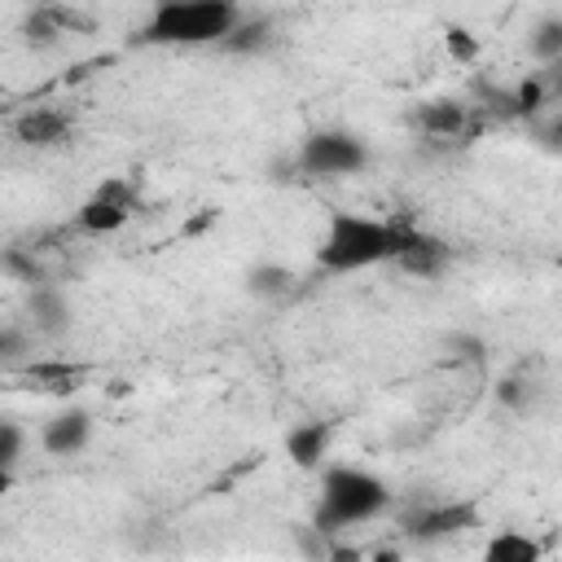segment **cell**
<instances>
[{"instance_id":"obj_2","label":"cell","mask_w":562,"mask_h":562,"mask_svg":"<svg viewBox=\"0 0 562 562\" xmlns=\"http://www.w3.org/2000/svg\"><path fill=\"white\" fill-rule=\"evenodd\" d=\"M241 26V9L233 0H158L145 40L154 44H220Z\"/></svg>"},{"instance_id":"obj_7","label":"cell","mask_w":562,"mask_h":562,"mask_svg":"<svg viewBox=\"0 0 562 562\" xmlns=\"http://www.w3.org/2000/svg\"><path fill=\"white\" fill-rule=\"evenodd\" d=\"M13 132H18V140H26V145H35V149H48V145L66 140V132H70V114L57 110V105H31L26 114H18Z\"/></svg>"},{"instance_id":"obj_4","label":"cell","mask_w":562,"mask_h":562,"mask_svg":"<svg viewBox=\"0 0 562 562\" xmlns=\"http://www.w3.org/2000/svg\"><path fill=\"white\" fill-rule=\"evenodd\" d=\"M364 162H369V149L351 132H316L299 149V167L307 176H356L364 171Z\"/></svg>"},{"instance_id":"obj_6","label":"cell","mask_w":562,"mask_h":562,"mask_svg":"<svg viewBox=\"0 0 562 562\" xmlns=\"http://www.w3.org/2000/svg\"><path fill=\"white\" fill-rule=\"evenodd\" d=\"M88 439H92V417H88L83 408H61V413L48 417L44 430H40V443H44V452H53V457H75V452H83Z\"/></svg>"},{"instance_id":"obj_1","label":"cell","mask_w":562,"mask_h":562,"mask_svg":"<svg viewBox=\"0 0 562 562\" xmlns=\"http://www.w3.org/2000/svg\"><path fill=\"white\" fill-rule=\"evenodd\" d=\"M404 241H408V228H400L395 220H378V215H360V211H334L325 224V237L316 246V263L325 272H360L373 263H395Z\"/></svg>"},{"instance_id":"obj_18","label":"cell","mask_w":562,"mask_h":562,"mask_svg":"<svg viewBox=\"0 0 562 562\" xmlns=\"http://www.w3.org/2000/svg\"><path fill=\"white\" fill-rule=\"evenodd\" d=\"M443 48H448V57L461 61V66H470V61L479 57V40H474L470 31H461V26H448V31H443Z\"/></svg>"},{"instance_id":"obj_13","label":"cell","mask_w":562,"mask_h":562,"mask_svg":"<svg viewBox=\"0 0 562 562\" xmlns=\"http://www.w3.org/2000/svg\"><path fill=\"white\" fill-rule=\"evenodd\" d=\"M483 553H487V562H536L540 544L531 536H522V531H496Z\"/></svg>"},{"instance_id":"obj_14","label":"cell","mask_w":562,"mask_h":562,"mask_svg":"<svg viewBox=\"0 0 562 562\" xmlns=\"http://www.w3.org/2000/svg\"><path fill=\"white\" fill-rule=\"evenodd\" d=\"M470 522H474L470 505H443V509H430L417 518V536H448V531H461Z\"/></svg>"},{"instance_id":"obj_20","label":"cell","mask_w":562,"mask_h":562,"mask_svg":"<svg viewBox=\"0 0 562 562\" xmlns=\"http://www.w3.org/2000/svg\"><path fill=\"white\" fill-rule=\"evenodd\" d=\"M558 88H562V70H558Z\"/></svg>"},{"instance_id":"obj_19","label":"cell","mask_w":562,"mask_h":562,"mask_svg":"<svg viewBox=\"0 0 562 562\" xmlns=\"http://www.w3.org/2000/svg\"><path fill=\"white\" fill-rule=\"evenodd\" d=\"M540 140H544L549 149H562V114H558V119H553V123L540 132Z\"/></svg>"},{"instance_id":"obj_5","label":"cell","mask_w":562,"mask_h":562,"mask_svg":"<svg viewBox=\"0 0 562 562\" xmlns=\"http://www.w3.org/2000/svg\"><path fill=\"white\" fill-rule=\"evenodd\" d=\"M127 220H132V193H127V184H101L83 202V211H79V224L88 233H114Z\"/></svg>"},{"instance_id":"obj_12","label":"cell","mask_w":562,"mask_h":562,"mask_svg":"<svg viewBox=\"0 0 562 562\" xmlns=\"http://www.w3.org/2000/svg\"><path fill=\"white\" fill-rule=\"evenodd\" d=\"M290 285H294V272L285 263H255L246 272V290L255 299H281V294H290Z\"/></svg>"},{"instance_id":"obj_10","label":"cell","mask_w":562,"mask_h":562,"mask_svg":"<svg viewBox=\"0 0 562 562\" xmlns=\"http://www.w3.org/2000/svg\"><path fill=\"white\" fill-rule=\"evenodd\" d=\"M465 123H470V114H465L461 101H426V105L417 110V127H422L426 136H439V140L461 136Z\"/></svg>"},{"instance_id":"obj_9","label":"cell","mask_w":562,"mask_h":562,"mask_svg":"<svg viewBox=\"0 0 562 562\" xmlns=\"http://www.w3.org/2000/svg\"><path fill=\"white\" fill-rule=\"evenodd\" d=\"M285 452H290L294 465L316 470L321 457L329 452V426H325V422H303V426H294V430L285 435Z\"/></svg>"},{"instance_id":"obj_17","label":"cell","mask_w":562,"mask_h":562,"mask_svg":"<svg viewBox=\"0 0 562 562\" xmlns=\"http://www.w3.org/2000/svg\"><path fill=\"white\" fill-rule=\"evenodd\" d=\"M18 457H22V426L18 422H0V483L13 479Z\"/></svg>"},{"instance_id":"obj_21","label":"cell","mask_w":562,"mask_h":562,"mask_svg":"<svg viewBox=\"0 0 562 562\" xmlns=\"http://www.w3.org/2000/svg\"><path fill=\"white\" fill-rule=\"evenodd\" d=\"M558 268H562V255H558Z\"/></svg>"},{"instance_id":"obj_16","label":"cell","mask_w":562,"mask_h":562,"mask_svg":"<svg viewBox=\"0 0 562 562\" xmlns=\"http://www.w3.org/2000/svg\"><path fill=\"white\" fill-rule=\"evenodd\" d=\"M536 61H562V18H540L527 35Z\"/></svg>"},{"instance_id":"obj_15","label":"cell","mask_w":562,"mask_h":562,"mask_svg":"<svg viewBox=\"0 0 562 562\" xmlns=\"http://www.w3.org/2000/svg\"><path fill=\"white\" fill-rule=\"evenodd\" d=\"M31 321H35L40 329L57 334V329L70 321V307H66V299H61L57 290H35V294H31Z\"/></svg>"},{"instance_id":"obj_8","label":"cell","mask_w":562,"mask_h":562,"mask_svg":"<svg viewBox=\"0 0 562 562\" xmlns=\"http://www.w3.org/2000/svg\"><path fill=\"white\" fill-rule=\"evenodd\" d=\"M395 263H400L404 272H413V277H439L443 263H448V250H443L435 237L408 233V241H404V250L395 255Z\"/></svg>"},{"instance_id":"obj_3","label":"cell","mask_w":562,"mask_h":562,"mask_svg":"<svg viewBox=\"0 0 562 562\" xmlns=\"http://www.w3.org/2000/svg\"><path fill=\"white\" fill-rule=\"evenodd\" d=\"M386 509V483L369 470L356 465H334L321 479V505H316V522L321 527H356L369 522Z\"/></svg>"},{"instance_id":"obj_11","label":"cell","mask_w":562,"mask_h":562,"mask_svg":"<svg viewBox=\"0 0 562 562\" xmlns=\"http://www.w3.org/2000/svg\"><path fill=\"white\" fill-rule=\"evenodd\" d=\"M26 378L40 386V391H53V395H70L79 382H83V369L79 364H66V360H40L26 369Z\"/></svg>"}]
</instances>
